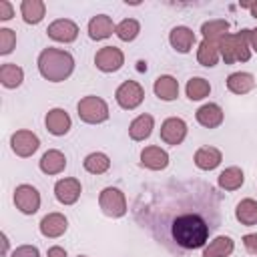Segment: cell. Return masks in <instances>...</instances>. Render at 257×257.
I'll return each mask as SVG.
<instances>
[{"label":"cell","mask_w":257,"mask_h":257,"mask_svg":"<svg viewBox=\"0 0 257 257\" xmlns=\"http://www.w3.org/2000/svg\"><path fill=\"white\" fill-rule=\"evenodd\" d=\"M66 229H68V221L62 213H48L40 221V233L48 239H56V237L64 235Z\"/></svg>","instance_id":"obj_16"},{"label":"cell","mask_w":257,"mask_h":257,"mask_svg":"<svg viewBox=\"0 0 257 257\" xmlns=\"http://www.w3.org/2000/svg\"><path fill=\"white\" fill-rule=\"evenodd\" d=\"M221 161H223V155L217 147H201V149H197V153L193 157L195 167L201 171H213L221 165Z\"/></svg>","instance_id":"obj_18"},{"label":"cell","mask_w":257,"mask_h":257,"mask_svg":"<svg viewBox=\"0 0 257 257\" xmlns=\"http://www.w3.org/2000/svg\"><path fill=\"white\" fill-rule=\"evenodd\" d=\"M0 237H2V255H6L8 253V237H6V233H2Z\"/></svg>","instance_id":"obj_41"},{"label":"cell","mask_w":257,"mask_h":257,"mask_svg":"<svg viewBox=\"0 0 257 257\" xmlns=\"http://www.w3.org/2000/svg\"><path fill=\"white\" fill-rule=\"evenodd\" d=\"M10 147H12V151L18 155V157H22V159H28V157H32L36 151H38V147H40V141H38V137L32 133V131H16L12 137H10Z\"/></svg>","instance_id":"obj_8"},{"label":"cell","mask_w":257,"mask_h":257,"mask_svg":"<svg viewBox=\"0 0 257 257\" xmlns=\"http://www.w3.org/2000/svg\"><path fill=\"white\" fill-rule=\"evenodd\" d=\"M243 245L251 255H257V233H247L243 237Z\"/></svg>","instance_id":"obj_36"},{"label":"cell","mask_w":257,"mask_h":257,"mask_svg":"<svg viewBox=\"0 0 257 257\" xmlns=\"http://www.w3.org/2000/svg\"><path fill=\"white\" fill-rule=\"evenodd\" d=\"M185 92L191 100H203L205 96H209L211 92V84L207 78L203 76H193L187 80V86H185Z\"/></svg>","instance_id":"obj_31"},{"label":"cell","mask_w":257,"mask_h":257,"mask_svg":"<svg viewBox=\"0 0 257 257\" xmlns=\"http://www.w3.org/2000/svg\"><path fill=\"white\" fill-rule=\"evenodd\" d=\"M24 80V70L14 64V62H6L0 66V82L4 88H18Z\"/></svg>","instance_id":"obj_30"},{"label":"cell","mask_w":257,"mask_h":257,"mask_svg":"<svg viewBox=\"0 0 257 257\" xmlns=\"http://www.w3.org/2000/svg\"><path fill=\"white\" fill-rule=\"evenodd\" d=\"M14 16V8H12V4L8 2V0H2L0 2V20H10Z\"/></svg>","instance_id":"obj_37"},{"label":"cell","mask_w":257,"mask_h":257,"mask_svg":"<svg viewBox=\"0 0 257 257\" xmlns=\"http://www.w3.org/2000/svg\"><path fill=\"white\" fill-rule=\"evenodd\" d=\"M94 64L102 72H116L124 64V54L116 46H102L94 54Z\"/></svg>","instance_id":"obj_9"},{"label":"cell","mask_w":257,"mask_h":257,"mask_svg":"<svg viewBox=\"0 0 257 257\" xmlns=\"http://www.w3.org/2000/svg\"><path fill=\"white\" fill-rule=\"evenodd\" d=\"M76 257H88V255H76Z\"/></svg>","instance_id":"obj_42"},{"label":"cell","mask_w":257,"mask_h":257,"mask_svg":"<svg viewBox=\"0 0 257 257\" xmlns=\"http://www.w3.org/2000/svg\"><path fill=\"white\" fill-rule=\"evenodd\" d=\"M153 128H155V118L151 114H139L128 124V137L133 141H145L151 137Z\"/></svg>","instance_id":"obj_24"},{"label":"cell","mask_w":257,"mask_h":257,"mask_svg":"<svg viewBox=\"0 0 257 257\" xmlns=\"http://www.w3.org/2000/svg\"><path fill=\"white\" fill-rule=\"evenodd\" d=\"M16 46V32L10 28H0V54L6 56Z\"/></svg>","instance_id":"obj_34"},{"label":"cell","mask_w":257,"mask_h":257,"mask_svg":"<svg viewBox=\"0 0 257 257\" xmlns=\"http://www.w3.org/2000/svg\"><path fill=\"white\" fill-rule=\"evenodd\" d=\"M171 239L175 241L177 247L185 249V251H193V249H201L207 245L209 241V233H211V225L209 221L199 215V213H179L177 217H173L171 225Z\"/></svg>","instance_id":"obj_1"},{"label":"cell","mask_w":257,"mask_h":257,"mask_svg":"<svg viewBox=\"0 0 257 257\" xmlns=\"http://www.w3.org/2000/svg\"><path fill=\"white\" fill-rule=\"evenodd\" d=\"M227 88L233 94H247L255 88V76L251 72H231L227 76Z\"/></svg>","instance_id":"obj_21"},{"label":"cell","mask_w":257,"mask_h":257,"mask_svg":"<svg viewBox=\"0 0 257 257\" xmlns=\"http://www.w3.org/2000/svg\"><path fill=\"white\" fill-rule=\"evenodd\" d=\"M169 42L177 52L187 54V52H191V48L195 44V32L189 26H175L169 32Z\"/></svg>","instance_id":"obj_17"},{"label":"cell","mask_w":257,"mask_h":257,"mask_svg":"<svg viewBox=\"0 0 257 257\" xmlns=\"http://www.w3.org/2000/svg\"><path fill=\"white\" fill-rule=\"evenodd\" d=\"M235 249V241L227 235H217L203 247V257H229Z\"/></svg>","instance_id":"obj_23"},{"label":"cell","mask_w":257,"mask_h":257,"mask_svg":"<svg viewBox=\"0 0 257 257\" xmlns=\"http://www.w3.org/2000/svg\"><path fill=\"white\" fill-rule=\"evenodd\" d=\"M153 90H155V94L161 98V100H175L177 96H179V82H177V78L175 76H171V74H161L157 80H155V84H153Z\"/></svg>","instance_id":"obj_22"},{"label":"cell","mask_w":257,"mask_h":257,"mask_svg":"<svg viewBox=\"0 0 257 257\" xmlns=\"http://www.w3.org/2000/svg\"><path fill=\"white\" fill-rule=\"evenodd\" d=\"M139 32H141V24H139V20H135V18H124V20H120V22L116 24V28H114V34H116L122 42H133V40L139 36Z\"/></svg>","instance_id":"obj_33"},{"label":"cell","mask_w":257,"mask_h":257,"mask_svg":"<svg viewBox=\"0 0 257 257\" xmlns=\"http://www.w3.org/2000/svg\"><path fill=\"white\" fill-rule=\"evenodd\" d=\"M82 167H84V171H88L90 175H102V173L108 171L110 159H108L104 153H90V155L84 157Z\"/></svg>","instance_id":"obj_32"},{"label":"cell","mask_w":257,"mask_h":257,"mask_svg":"<svg viewBox=\"0 0 257 257\" xmlns=\"http://www.w3.org/2000/svg\"><path fill=\"white\" fill-rule=\"evenodd\" d=\"M46 34H48V38H52V40H56V42L68 44V42H74V40H76V36H78V26H76V22H72V20H68V18H58V20H54V22L48 24Z\"/></svg>","instance_id":"obj_10"},{"label":"cell","mask_w":257,"mask_h":257,"mask_svg":"<svg viewBox=\"0 0 257 257\" xmlns=\"http://www.w3.org/2000/svg\"><path fill=\"white\" fill-rule=\"evenodd\" d=\"M82 193V187H80V181L74 179V177H66V179H60L56 181L54 185V197L58 203L62 205H74L78 201Z\"/></svg>","instance_id":"obj_12"},{"label":"cell","mask_w":257,"mask_h":257,"mask_svg":"<svg viewBox=\"0 0 257 257\" xmlns=\"http://www.w3.org/2000/svg\"><path fill=\"white\" fill-rule=\"evenodd\" d=\"M44 124H46V131L50 135L64 137L72 126V120H70V116L64 108H50L44 116Z\"/></svg>","instance_id":"obj_13"},{"label":"cell","mask_w":257,"mask_h":257,"mask_svg":"<svg viewBox=\"0 0 257 257\" xmlns=\"http://www.w3.org/2000/svg\"><path fill=\"white\" fill-rule=\"evenodd\" d=\"M235 219L245 225V227H253L257 225V201L255 199H243L237 203L235 207Z\"/></svg>","instance_id":"obj_26"},{"label":"cell","mask_w":257,"mask_h":257,"mask_svg":"<svg viewBox=\"0 0 257 257\" xmlns=\"http://www.w3.org/2000/svg\"><path fill=\"white\" fill-rule=\"evenodd\" d=\"M249 44H251V50L257 52V28L249 30Z\"/></svg>","instance_id":"obj_40"},{"label":"cell","mask_w":257,"mask_h":257,"mask_svg":"<svg viewBox=\"0 0 257 257\" xmlns=\"http://www.w3.org/2000/svg\"><path fill=\"white\" fill-rule=\"evenodd\" d=\"M217 183L223 191H237L243 183H245V175L239 167H227L225 171L219 173Z\"/></svg>","instance_id":"obj_29"},{"label":"cell","mask_w":257,"mask_h":257,"mask_svg":"<svg viewBox=\"0 0 257 257\" xmlns=\"http://www.w3.org/2000/svg\"><path fill=\"white\" fill-rule=\"evenodd\" d=\"M114 24H112V20H110V16H106V14H96V16H92L90 18V22H88V36L92 38V40H104V38H108L112 32H114Z\"/></svg>","instance_id":"obj_19"},{"label":"cell","mask_w":257,"mask_h":257,"mask_svg":"<svg viewBox=\"0 0 257 257\" xmlns=\"http://www.w3.org/2000/svg\"><path fill=\"white\" fill-rule=\"evenodd\" d=\"M241 8H249L251 16L257 18V0H255V2H241Z\"/></svg>","instance_id":"obj_39"},{"label":"cell","mask_w":257,"mask_h":257,"mask_svg":"<svg viewBox=\"0 0 257 257\" xmlns=\"http://www.w3.org/2000/svg\"><path fill=\"white\" fill-rule=\"evenodd\" d=\"M201 34H203L205 40H211V42H217L219 44V40L225 34H229V22L223 20V18L207 20V22L201 24Z\"/></svg>","instance_id":"obj_27"},{"label":"cell","mask_w":257,"mask_h":257,"mask_svg":"<svg viewBox=\"0 0 257 257\" xmlns=\"http://www.w3.org/2000/svg\"><path fill=\"white\" fill-rule=\"evenodd\" d=\"M76 110H78V116L82 122H88V124H100L108 118V104L100 98V96H84L78 100L76 104Z\"/></svg>","instance_id":"obj_4"},{"label":"cell","mask_w":257,"mask_h":257,"mask_svg":"<svg viewBox=\"0 0 257 257\" xmlns=\"http://www.w3.org/2000/svg\"><path fill=\"white\" fill-rule=\"evenodd\" d=\"M14 205L24 215H34L40 209V193L32 185H18L14 189Z\"/></svg>","instance_id":"obj_7"},{"label":"cell","mask_w":257,"mask_h":257,"mask_svg":"<svg viewBox=\"0 0 257 257\" xmlns=\"http://www.w3.org/2000/svg\"><path fill=\"white\" fill-rule=\"evenodd\" d=\"M20 14L26 24H38L46 14V4L42 0H22Z\"/></svg>","instance_id":"obj_25"},{"label":"cell","mask_w":257,"mask_h":257,"mask_svg":"<svg viewBox=\"0 0 257 257\" xmlns=\"http://www.w3.org/2000/svg\"><path fill=\"white\" fill-rule=\"evenodd\" d=\"M187 122L183 120V118H179V116H169L167 120H163V124H161V139L167 143V145H173V147H177V145H181L183 141H185V137H187Z\"/></svg>","instance_id":"obj_11"},{"label":"cell","mask_w":257,"mask_h":257,"mask_svg":"<svg viewBox=\"0 0 257 257\" xmlns=\"http://www.w3.org/2000/svg\"><path fill=\"white\" fill-rule=\"evenodd\" d=\"M114 98H116V102H118L120 108H124V110H135V108L143 102L145 90H143V86H141L137 80H124V82L116 88Z\"/></svg>","instance_id":"obj_6"},{"label":"cell","mask_w":257,"mask_h":257,"mask_svg":"<svg viewBox=\"0 0 257 257\" xmlns=\"http://www.w3.org/2000/svg\"><path fill=\"white\" fill-rule=\"evenodd\" d=\"M251 44H249V28H243L239 32H229L219 40V54L225 60V64L233 62H247L251 58Z\"/></svg>","instance_id":"obj_3"},{"label":"cell","mask_w":257,"mask_h":257,"mask_svg":"<svg viewBox=\"0 0 257 257\" xmlns=\"http://www.w3.org/2000/svg\"><path fill=\"white\" fill-rule=\"evenodd\" d=\"M38 72L50 80V82H62L66 80L74 70V58L70 52L60 48H44L38 54Z\"/></svg>","instance_id":"obj_2"},{"label":"cell","mask_w":257,"mask_h":257,"mask_svg":"<svg viewBox=\"0 0 257 257\" xmlns=\"http://www.w3.org/2000/svg\"><path fill=\"white\" fill-rule=\"evenodd\" d=\"M195 118H197V122H199L201 126H205V128H217V126L223 122L225 114H223V108H221L217 102H207V104H203V106L197 108Z\"/></svg>","instance_id":"obj_15"},{"label":"cell","mask_w":257,"mask_h":257,"mask_svg":"<svg viewBox=\"0 0 257 257\" xmlns=\"http://www.w3.org/2000/svg\"><path fill=\"white\" fill-rule=\"evenodd\" d=\"M38 167H40V171H42L44 175H58V173H62L64 167H66V157H64L60 151L50 149V151H46V153L40 157Z\"/></svg>","instance_id":"obj_20"},{"label":"cell","mask_w":257,"mask_h":257,"mask_svg":"<svg viewBox=\"0 0 257 257\" xmlns=\"http://www.w3.org/2000/svg\"><path fill=\"white\" fill-rule=\"evenodd\" d=\"M10 257H40V253H38V249L34 245H20V247H16L12 251Z\"/></svg>","instance_id":"obj_35"},{"label":"cell","mask_w":257,"mask_h":257,"mask_svg":"<svg viewBox=\"0 0 257 257\" xmlns=\"http://www.w3.org/2000/svg\"><path fill=\"white\" fill-rule=\"evenodd\" d=\"M141 165L151 171H163L169 165V153L157 145H149L141 151Z\"/></svg>","instance_id":"obj_14"},{"label":"cell","mask_w":257,"mask_h":257,"mask_svg":"<svg viewBox=\"0 0 257 257\" xmlns=\"http://www.w3.org/2000/svg\"><path fill=\"white\" fill-rule=\"evenodd\" d=\"M219 58H221V54H219V44L203 38L201 44H199V48H197V62H199L201 66L211 68V66H215V64L219 62Z\"/></svg>","instance_id":"obj_28"},{"label":"cell","mask_w":257,"mask_h":257,"mask_svg":"<svg viewBox=\"0 0 257 257\" xmlns=\"http://www.w3.org/2000/svg\"><path fill=\"white\" fill-rule=\"evenodd\" d=\"M46 257H66V251L60 245H54V247L48 249V255Z\"/></svg>","instance_id":"obj_38"},{"label":"cell","mask_w":257,"mask_h":257,"mask_svg":"<svg viewBox=\"0 0 257 257\" xmlns=\"http://www.w3.org/2000/svg\"><path fill=\"white\" fill-rule=\"evenodd\" d=\"M98 205H100L102 213L106 217H112V219H118V217H122L126 213V197L116 187L102 189L100 195H98Z\"/></svg>","instance_id":"obj_5"}]
</instances>
